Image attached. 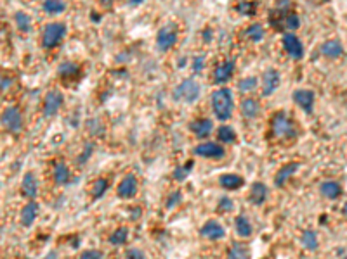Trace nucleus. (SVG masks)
<instances>
[{
  "label": "nucleus",
  "mask_w": 347,
  "mask_h": 259,
  "mask_svg": "<svg viewBox=\"0 0 347 259\" xmlns=\"http://www.w3.org/2000/svg\"><path fill=\"white\" fill-rule=\"evenodd\" d=\"M210 102H212V111L217 119L226 121L231 117L235 104H233V93L229 88L216 90L212 93V97H210Z\"/></svg>",
  "instance_id": "1"
},
{
  "label": "nucleus",
  "mask_w": 347,
  "mask_h": 259,
  "mask_svg": "<svg viewBox=\"0 0 347 259\" xmlns=\"http://www.w3.org/2000/svg\"><path fill=\"white\" fill-rule=\"evenodd\" d=\"M271 132L276 139H294L297 137V128H295L294 121L288 117L285 112H276L271 119Z\"/></svg>",
  "instance_id": "2"
},
{
  "label": "nucleus",
  "mask_w": 347,
  "mask_h": 259,
  "mask_svg": "<svg viewBox=\"0 0 347 259\" xmlns=\"http://www.w3.org/2000/svg\"><path fill=\"white\" fill-rule=\"evenodd\" d=\"M172 97L177 102L191 104V102H194L200 97V83L194 78H186V80H182L181 83L175 86Z\"/></svg>",
  "instance_id": "3"
},
{
  "label": "nucleus",
  "mask_w": 347,
  "mask_h": 259,
  "mask_svg": "<svg viewBox=\"0 0 347 259\" xmlns=\"http://www.w3.org/2000/svg\"><path fill=\"white\" fill-rule=\"evenodd\" d=\"M66 35V26L63 23H49L45 25L42 33V47L44 49H54Z\"/></svg>",
  "instance_id": "4"
},
{
  "label": "nucleus",
  "mask_w": 347,
  "mask_h": 259,
  "mask_svg": "<svg viewBox=\"0 0 347 259\" xmlns=\"http://www.w3.org/2000/svg\"><path fill=\"white\" fill-rule=\"evenodd\" d=\"M177 42V26L175 25H165L163 28L158 30L157 33V47L162 52H167L175 45Z\"/></svg>",
  "instance_id": "5"
},
{
  "label": "nucleus",
  "mask_w": 347,
  "mask_h": 259,
  "mask_svg": "<svg viewBox=\"0 0 347 259\" xmlns=\"http://www.w3.org/2000/svg\"><path fill=\"white\" fill-rule=\"evenodd\" d=\"M2 126L9 133H19L23 128V116L18 107H7L2 112Z\"/></svg>",
  "instance_id": "6"
},
{
  "label": "nucleus",
  "mask_w": 347,
  "mask_h": 259,
  "mask_svg": "<svg viewBox=\"0 0 347 259\" xmlns=\"http://www.w3.org/2000/svg\"><path fill=\"white\" fill-rule=\"evenodd\" d=\"M193 154L198 156V158H206V159H222L226 156V151L221 144L205 142V144H198L193 149Z\"/></svg>",
  "instance_id": "7"
},
{
  "label": "nucleus",
  "mask_w": 347,
  "mask_h": 259,
  "mask_svg": "<svg viewBox=\"0 0 347 259\" xmlns=\"http://www.w3.org/2000/svg\"><path fill=\"white\" fill-rule=\"evenodd\" d=\"M63 93L59 92V90H50L47 92V95H45L44 99V116H54L57 114V111L61 109V105H63Z\"/></svg>",
  "instance_id": "8"
},
{
  "label": "nucleus",
  "mask_w": 347,
  "mask_h": 259,
  "mask_svg": "<svg viewBox=\"0 0 347 259\" xmlns=\"http://www.w3.org/2000/svg\"><path fill=\"white\" fill-rule=\"evenodd\" d=\"M137 194V178L134 175H125L116 187V195L120 199H132Z\"/></svg>",
  "instance_id": "9"
},
{
  "label": "nucleus",
  "mask_w": 347,
  "mask_h": 259,
  "mask_svg": "<svg viewBox=\"0 0 347 259\" xmlns=\"http://www.w3.org/2000/svg\"><path fill=\"white\" fill-rule=\"evenodd\" d=\"M280 81H282V78H280L278 69L274 68L266 69V73L262 74V95L264 97L272 95L276 92V88L280 86Z\"/></svg>",
  "instance_id": "10"
},
{
  "label": "nucleus",
  "mask_w": 347,
  "mask_h": 259,
  "mask_svg": "<svg viewBox=\"0 0 347 259\" xmlns=\"http://www.w3.org/2000/svg\"><path fill=\"white\" fill-rule=\"evenodd\" d=\"M283 47H285V50L288 52V56L290 57H294V59H302L304 56V47H302V42L299 40V37H295L294 33H287V35H283Z\"/></svg>",
  "instance_id": "11"
},
{
  "label": "nucleus",
  "mask_w": 347,
  "mask_h": 259,
  "mask_svg": "<svg viewBox=\"0 0 347 259\" xmlns=\"http://www.w3.org/2000/svg\"><path fill=\"white\" fill-rule=\"evenodd\" d=\"M292 99H294L295 104L299 105L300 109H302L304 112H313V107H314V92H311V90H295L294 93H292Z\"/></svg>",
  "instance_id": "12"
},
{
  "label": "nucleus",
  "mask_w": 347,
  "mask_h": 259,
  "mask_svg": "<svg viewBox=\"0 0 347 259\" xmlns=\"http://www.w3.org/2000/svg\"><path fill=\"white\" fill-rule=\"evenodd\" d=\"M200 235L205 238H210V240H221V238H224L226 230L219 221H216V219H209V221H206L205 225L200 228Z\"/></svg>",
  "instance_id": "13"
},
{
  "label": "nucleus",
  "mask_w": 347,
  "mask_h": 259,
  "mask_svg": "<svg viewBox=\"0 0 347 259\" xmlns=\"http://www.w3.org/2000/svg\"><path fill=\"white\" fill-rule=\"evenodd\" d=\"M299 166H300V164L294 161V163H287L285 166L280 168V171L276 173V176H274V185L278 187V188H283L285 185H287L288 180H290L292 176L297 173Z\"/></svg>",
  "instance_id": "14"
},
{
  "label": "nucleus",
  "mask_w": 347,
  "mask_h": 259,
  "mask_svg": "<svg viewBox=\"0 0 347 259\" xmlns=\"http://www.w3.org/2000/svg\"><path fill=\"white\" fill-rule=\"evenodd\" d=\"M189 130L193 132L194 137H198V139H206V137L212 133L214 123L210 119H206V117H200V119L191 121Z\"/></svg>",
  "instance_id": "15"
},
{
  "label": "nucleus",
  "mask_w": 347,
  "mask_h": 259,
  "mask_svg": "<svg viewBox=\"0 0 347 259\" xmlns=\"http://www.w3.org/2000/svg\"><path fill=\"white\" fill-rule=\"evenodd\" d=\"M38 211H40V206H38L35 201H30L25 207H23L21 216H19V221H21V225L25 226V228H28V226L33 225V221L38 216Z\"/></svg>",
  "instance_id": "16"
},
{
  "label": "nucleus",
  "mask_w": 347,
  "mask_h": 259,
  "mask_svg": "<svg viewBox=\"0 0 347 259\" xmlns=\"http://www.w3.org/2000/svg\"><path fill=\"white\" fill-rule=\"evenodd\" d=\"M21 192L25 197L28 199H33L37 197L38 194V183H37V178H35L33 173H25V176H23V182H21Z\"/></svg>",
  "instance_id": "17"
},
{
  "label": "nucleus",
  "mask_w": 347,
  "mask_h": 259,
  "mask_svg": "<svg viewBox=\"0 0 347 259\" xmlns=\"http://www.w3.org/2000/svg\"><path fill=\"white\" fill-rule=\"evenodd\" d=\"M248 199L253 206H262L267 199V187L264 185L262 182H255L250 188V194H248Z\"/></svg>",
  "instance_id": "18"
},
{
  "label": "nucleus",
  "mask_w": 347,
  "mask_h": 259,
  "mask_svg": "<svg viewBox=\"0 0 347 259\" xmlns=\"http://www.w3.org/2000/svg\"><path fill=\"white\" fill-rule=\"evenodd\" d=\"M233 71H235V62L233 61H226L224 64L217 66L216 71H214V81L216 83H226V81L231 78Z\"/></svg>",
  "instance_id": "19"
},
{
  "label": "nucleus",
  "mask_w": 347,
  "mask_h": 259,
  "mask_svg": "<svg viewBox=\"0 0 347 259\" xmlns=\"http://www.w3.org/2000/svg\"><path fill=\"white\" fill-rule=\"evenodd\" d=\"M243 183L245 180L240 175H235V173H226V175L219 176V185L226 190H238Z\"/></svg>",
  "instance_id": "20"
},
{
  "label": "nucleus",
  "mask_w": 347,
  "mask_h": 259,
  "mask_svg": "<svg viewBox=\"0 0 347 259\" xmlns=\"http://www.w3.org/2000/svg\"><path fill=\"white\" fill-rule=\"evenodd\" d=\"M235 230H236L238 237H241V238H248V237H250V235H252V231H253L250 219H248L245 214L236 216V218H235Z\"/></svg>",
  "instance_id": "21"
},
{
  "label": "nucleus",
  "mask_w": 347,
  "mask_h": 259,
  "mask_svg": "<svg viewBox=\"0 0 347 259\" xmlns=\"http://www.w3.org/2000/svg\"><path fill=\"white\" fill-rule=\"evenodd\" d=\"M321 54L326 57H340L344 54V47L338 40H328L321 45Z\"/></svg>",
  "instance_id": "22"
},
{
  "label": "nucleus",
  "mask_w": 347,
  "mask_h": 259,
  "mask_svg": "<svg viewBox=\"0 0 347 259\" xmlns=\"http://www.w3.org/2000/svg\"><path fill=\"white\" fill-rule=\"evenodd\" d=\"M52 175H54V182H56V185H66V183L70 182V178H72L68 166H66L64 163H56Z\"/></svg>",
  "instance_id": "23"
},
{
  "label": "nucleus",
  "mask_w": 347,
  "mask_h": 259,
  "mask_svg": "<svg viewBox=\"0 0 347 259\" xmlns=\"http://www.w3.org/2000/svg\"><path fill=\"white\" fill-rule=\"evenodd\" d=\"M300 244H302L304 249L307 250H316L319 247L318 242V235H316L314 230H304L302 235H300Z\"/></svg>",
  "instance_id": "24"
},
{
  "label": "nucleus",
  "mask_w": 347,
  "mask_h": 259,
  "mask_svg": "<svg viewBox=\"0 0 347 259\" xmlns=\"http://www.w3.org/2000/svg\"><path fill=\"white\" fill-rule=\"evenodd\" d=\"M319 190H321V194L325 195L326 199H330V201H335V199L340 197V194H342V188L337 182H323Z\"/></svg>",
  "instance_id": "25"
},
{
  "label": "nucleus",
  "mask_w": 347,
  "mask_h": 259,
  "mask_svg": "<svg viewBox=\"0 0 347 259\" xmlns=\"http://www.w3.org/2000/svg\"><path fill=\"white\" fill-rule=\"evenodd\" d=\"M241 114L247 119H253L259 114V102L253 99H243V102H241Z\"/></svg>",
  "instance_id": "26"
},
{
  "label": "nucleus",
  "mask_w": 347,
  "mask_h": 259,
  "mask_svg": "<svg viewBox=\"0 0 347 259\" xmlns=\"http://www.w3.org/2000/svg\"><path fill=\"white\" fill-rule=\"evenodd\" d=\"M79 71H80V66L77 64V62H73V61H64L63 64H59V68H57V74H59L61 78L77 76Z\"/></svg>",
  "instance_id": "27"
},
{
  "label": "nucleus",
  "mask_w": 347,
  "mask_h": 259,
  "mask_svg": "<svg viewBox=\"0 0 347 259\" xmlns=\"http://www.w3.org/2000/svg\"><path fill=\"white\" fill-rule=\"evenodd\" d=\"M226 259H250V252H248V249L243 244L235 242V244L231 245V249L228 250Z\"/></svg>",
  "instance_id": "28"
},
{
  "label": "nucleus",
  "mask_w": 347,
  "mask_h": 259,
  "mask_svg": "<svg viewBox=\"0 0 347 259\" xmlns=\"http://www.w3.org/2000/svg\"><path fill=\"white\" fill-rule=\"evenodd\" d=\"M245 37L248 38V40L252 42H260L264 38V28L262 25H259V23H253V25L248 26L247 30H245Z\"/></svg>",
  "instance_id": "29"
},
{
  "label": "nucleus",
  "mask_w": 347,
  "mask_h": 259,
  "mask_svg": "<svg viewBox=\"0 0 347 259\" xmlns=\"http://www.w3.org/2000/svg\"><path fill=\"white\" fill-rule=\"evenodd\" d=\"M127 238H128V230L125 226H118V228L110 235L108 240H110L111 245H123L127 242Z\"/></svg>",
  "instance_id": "30"
},
{
  "label": "nucleus",
  "mask_w": 347,
  "mask_h": 259,
  "mask_svg": "<svg viewBox=\"0 0 347 259\" xmlns=\"http://www.w3.org/2000/svg\"><path fill=\"white\" fill-rule=\"evenodd\" d=\"M108 190V180L106 178H97L91 187V195L94 201L101 199L104 195V192Z\"/></svg>",
  "instance_id": "31"
},
{
  "label": "nucleus",
  "mask_w": 347,
  "mask_h": 259,
  "mask_svg": "<svg viewBox=\"0 0 347 259\" xmlns=\"http://www.w3.org/2000/svg\"><path fill=\"white\" fill-rule=\"evenodd\" d=\"M217 139H219V142L222 144H233L236 140V133L231 126L222 124V126L217 130Z\"/></svg>",
  "instance_id": "32"
},
{
  "label": "nucleus",
  "mask_w": 347,
  "mask_h": 259,
  "mask_svg": "<svg viewBox=\"0 0 347 259\" xmlns=\"http://www.w3.org/2000/svg\"><path fill=\"white\" fill-rule=\"evenodd\" d=\"M14 19H16V25L18 28L23 31V33H30L32 31V18H30L26 13H16L14 14Z\"/></svg>",
  "instance_id": "33"
},
{
  "label": "nucleus",
  "mask_w": 347,
  "mask_h": 259,
  "mask_svg": "<svg viewBox=\"0 0 347 259\" xmlns=\"http://www.w3.org/2000/svg\"><path fill=\"white\" fill-rule=\"evenodd\" d=\"M299 26H300V18H299L297 14L288 13L287 16H285V19H283V23H282V30L294 31V30H297Z\"/></svg>",
  "instance_id": "34"
},
{
  "label": "nucleus",
  "mask_w": 347,
  "mask_h": 259,
  "mask_svg": "<svg viewBox=\"0 0 347 259\" xmlns=\"http://www.w3.org/2000/svg\"><path fill=\"white\" fill-rule=\"evenodd\" d=\"M64 9H66V6L61 0H45L44 2V11L49 14H59V13H63Z\"/></svg>",
  "instance_id": "35"
},
{
  "label": "nucleus",
  "mask_w": 347,
  "mask_h": 259,
  "mask_svg": "<svg viewBox=\"0 0 347 259\" xmlns=\"http://www.w3.org/2000/svg\"><path fill=\"white\" fill-rule=\"evenodd\" d=\"M193 161H189V163H186L184 166H177L174 170V180H177V182H184L186 178H188V175L191 173V168H193Z\"/></svg>",
  "instance_id": "36"
},
{
  "label": "nucleus",
  "mask_w": 347,
  "mask_h": 259,
  "mask_svg": "<svg viewBox=\"0 0 347 259\" xmlns=\"http://www.w3.org/2000/svg\"><path fill=\"white\" fill-rule=\"evenodd\" d=\"M236 11L243 16H253L257 11V2H240L236 4Z\"/></svg>",
  "instance_id": "37"
},
{
  "label": "nucleus",
  "mask_w": 347,
  "mask_h": 259,
  "mask_svg": "<svg viewBox=\"0 0 347 259\" xmlns=\"http://www.w3.org/2000/svg\"><path fill=\"white\" fill-rule=\"evenodd\" d=\"M253 88H257V78L248 76V78H243V80L238 81V90H240V92H252Z\"/></svg>",
  "instance_id": "38"
},
{
  "label": "nucleus",
  "mask_w": 347,
  "mask_h": 259,
  "mask_svg": "<svg viewBox=\"0 0 347 259\" xmlns=\"http://www.w3.org/2000/svg\"><path fill=\"white\" fill-rule=\"evenodd\" d=\"M92 152H94V144H91V142L85 144V145H84V151H82V154L79 156V159H77V163H79L80 166H82V164H85V163H87V161H89V158H91Z\"/></svg>",
  "instance_id": "39"
},
{
  "label": "nucleus",
  "mask_w": 347,
  "mask_h": 259,
  "mask_svg": "<svg viewBox=\"0 0 347 259\" xmlns=\"http://www.w3.org/2000/svg\"><path fill=\"white\" fill-rule=\"evenodd\" d=\"M182 201V194L179 190H175L172 192V194L169 195V199H167V202H165V206H167V209H174L175 206H179Z\"/></svg>",
  "instance_id": "40"
},
{
  "label": "nucleus",
  "mask_w": 347,
  "mask_h": 259,
  "mask_svg": "<svg viewBox=\"0 0 347 259\" xmlns=\"http://www.w3.org/2000/svg\"><path fill=\"white\" fill-rule=\"evenodd\" d=\"M87 128H89V133H92V135H103L104 133V126L101 124L99 119H91L87 123Z\"/></svg>",
  "instance_id": "41"
},
{
  "label": "nucleus",
  "mask_w": 347,
  "mask_h": 259,
  "mask_svg": "<svg viewBox=\"0 0 347 259\" xmlns=\"http://www.w3.org/2000/svg\"><path fill=\"white\" fill-rule=\"evenodd\" d=\"M233 207H235V204H233V201L229 197L219 199V204H217V211H219V213H229Z\"/></svg>",
  "instance_id": "42"
},
{
  "label": "nucleus",
  "mask_w": 347,
  "mask_h": 259,
  "mask_svg": "<svg viewBox=\"0 0 347 259\" xmlns=\"http://www.w3.org/2000/svg\"><path fill=\"white\" fill-rule=\"evenodd\" d=\"M125 259H146L144 252L137 247H130V249L125 250Z\"/></svg>",
  "instance_id": "43"
},
{
  "label": "nucleus",
  "mask_w": 347,
  "mask_h": 259,
  "mask_svg": "<svg viewBox=\"0 0 347 259\" xmlns=\"http://www.w3.org/2000/svg\"><path fill=\"white\" fill-rule=\"evenodd\" d=\"M80 259H103V252L97 249L84 250V252L80 254Z\"/></svg>",
  "instance_id": "44"
},
{
  "label": "nucleus",
  "mask_w": 347,
  "mask_h": 259,
  "mask_svg": "<svg viewBox=\"0 0 347 259\" xmlns=\"http://www.w3.org/2000/svg\"><path fill=\"white\" fill-rule=\"evenodd\" d=\"M205 68V56H196L193 59V71L200 73Z\"/></svg>",
  "instance_id": "45"
},
{
  "label": "nucleus",
  "mask_w": 347,
  "mask_h": 259,
  "mask_svg": "<svg viewBox=\"0 0 347 259\" xmlns=\"http://www.w3.org/2000/svg\"><path fill=\"white\" fill-rule=\"evenodd\" d=\"M11 85V80L7 76H2V90H7V86Z\"/></svg>",
  "instance_id": "46"
},
{
  "label": "nucleus",
  "mask_w": 347,
  "mask_h": 259,
  "mask_svg": "<svg viewBox=\"0 0 347 259\" xmlns=\"http://www.w3.org/2000/svg\"><path fill=\"white\" fill-rule=\"evenodd\" d=\"M103 6H106V7H111V4H113V0H99Z\"/></svg>",
  "instance_id": "47"
},
{
  "label": "nucleus",
  "mask_w": 347,
  "mask_h": 259,
  "mask_svg": "<svg viewBox=\"0 0 347 259\" xmlns=\"http://www.w3.org/2000/svg\"><path fill=\"white\" fill-rule=\"evenodd\" d=\"M144 0H128V4H130V6H139V4H143Z\"/></svg>",
  "instance_id": "48"
},
{
  "label": "nucleus",
  "mask_w": 347,
  "mask_h": 259,
  "mask_svg": "<svg viewBox=\"0 0 347 259\" xmlns=\"http://www.w3.org/2000/svg\"><path fill=\"white\" fill-rule=\"evenodd\" d=\"M139 216H141V209H139V207H135V209H134V219H137Z\"/></svg>",
  "instance_id": "49"
},
{
  "label": "nucleus",
  "mask_w": 347,
  "mask_h": 259,
  "mask_svg": "<svg viewBox=\"0 0 347 259\" xmlns=\"http://www.w3.org/2000/svg\"><path fill=\"white\" fill-rule=\"evenodd\" d=\"M45 259H57V254L56 252H50V256H47Z\"/></svg>",
  "instance_id": "50"
},
{
  "label": "nucleus",
  "mask_w": 347,
  "mask_h": 259,
  "mask_svg": "<svg viewBox=\"0 0 347 259\" xmlns=\"http://www.w3.org/2000/svg\"><path fill=\"white\" fill-rule=\"evenodd\" d=\"M342 213H344V216L347 218V202L344 204V207H342Z\"/></svg>",
  "instance_id": "51"
},
{
  "label": "nucleus",
  "mask_w": 347,
  "mask_h": 259,
  "mask_svg": "<svg viewBox=\"0 0 347 259\" xmlns=\"http://www.w3.org/2000/svg\"><path fill=\"white\" fill-rule=\"evenodd\" d=\"M344 259H347V257H344Z\"/></svg>",
  "instance_id": "52"
},
{
  "label": "nucleus",
  "mask_w": 347,
  "mask_h": 259,
  "mask_svg": "<svg viewBox=\"0 0 347 259\" xmlns=\"http://www.w3.org/2000/svg\"><path fill=\"white\" fill-rule=\"evenodd\" d=\"M323 2H325V0H323Z\"/></svg>",
  "instance_id": "53"
}]
</instances>
